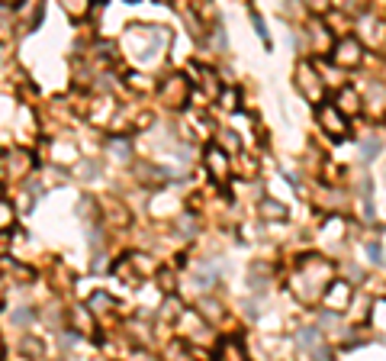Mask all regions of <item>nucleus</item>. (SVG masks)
Listing matches in <instances>:
<instances>
[{
  "label": "nucleus",
  "instance_id": "nucleus-1",
  "mask_svg": "<svg viewBox=\"0 0 386 361\" xmlns=\"http://www.w3.org/2000/svg\"><path fill=\"white\" fill-rule=\"evenodd\" d=\"M328 275H332V265H328V261H322V258H303V261H300V271L293 277V290H296L300 300H306V303L322 300L325 287L332 284Z\"/></svg>",
  "mask_w": 386,
  "mask_h": 361
},
{
  "label": "nucleus",
  "instance_id": "nucleus-2",
  "mask_svg": "<svg viewBox=\"0 0 386 361\" xmlns=\"http://www.w3.org/2000/svg\"><path fill=\"white\" fill-rule=\"evenodd\" d=\"M293 84H296V91H300L309 104H319V100H322V94H325L322 75H315V68L309 62L296 65V78H293Z\"/></svg>",
  "mask_w": 386,
  "mask_h": 361
},
{
  "label": "nucleus",
  "instance_id": "nucleus-3",
  "mask_svg": "<svg viewBox=\"0 0 386 361\" xmlns=\"http://www.w3.org/2000/svg\"><path fill=\"white\" fill-rule=\"evenodd\" d=\"M161 97L167 106H184L190 100V81L184 75H167V81L161 84Z\"/></svg>",
  "mask_w": 386,
  "mask_h": 361
},
{
  "label": "nucleus",
  "instance_id": "nucleus-4",
  "mask_svg": "<svg viewBox=\"0 0 386 361\" xmlns=\"http://www.w3.org/2000/svg\"><path fill=\"white\" fill-rule=\"evenodd\" d=\"M332 58H335V65H341V68H357V65L364 62V49H361V43H354V39H341V43L332 49Z\"/></svg>",
  "mask_w": 386,
  "mask_h": 361
},
{
  "label": "nucleus",
  "instance_id": "nucleus-5",
  "mask_svg": "<svg viewBox=\"0 0 386 361\" xmlns=\"http://www.w3.org/2000/svg\"><path fill=\"white\" fill-rule=\"evenodd\" d=\"M319 123H322V129H325V132H328L332 139H345V136H348L345 113H341L338 106H322V110H319Z\"/></svg>",
  "mask_w": 386,
  "mask_h": 361
},
{
  "label": "nucleus",
  "instance_id": "nucleus-6",
  "mask_svg": "<svg viewBox=\"0 0 386 361\" xmlns=\"http://www.w3.org/2000/svg\"><path fill=\"white\" fill-rule=\"evenodd\" d=\"M348 300H351V287H348V281H332V284L325 287V294H322V303L328 310H345L348 307Z\"/></svg>",
  "mask_w": 386,
  "mask_h": 361
},
{
  "label": "nucleus",
  "instance_id": "nucleus-7",
  "mask_svg": "<svg viewBox=\"0 0 386 361\" xmlns=\"http://www.w3.org/2000/svg\"><path fill=\"white\" fill-rule=\"evenodd\" d=\"M7 168H10L13 178H26L32 171V155L26 149H13L10 155H7Z\"/></svg>",
  "mask_w": 386,
  "mask_h": 361
},
{
  "label": "nucleus",
  "instance_id": "nucleus-8",
  "mask_svg": "<svg viewBox=\"0 0 386 361\" xmlns=\"http://www.w3.org/2000/svg\"><path fill=\"white\" fill-rule=\"evenodd\" d=\"M206 168L216 180H226L229 178V155H226L222 149H209L206 152Z\"/></svg>",
  "mask_w": 386,
  "mask_h": 361
},
{
  "label": "nucleus",
  "instance_id": "nucleus-9",
  "mask_svg": "<svg viewBox=\"0 0 386 361\" xmlns=\"http://www.w3.org/2000/svg\"><path fill=\"white\" fill-rule=\"evenodd\" d=\"M138 171V180L145 184V187H158V184H165L171 174H167L165 168H158V165H152V161H142V165H136Z\"/></svg>",
  "mask_w": 386,
  "mask_h": 361
},
{
  "label": "nucleus",
  "instance_id": "nucleus-10",
  "mask_svg": "<svg viewBox=\"0 0 386 361\" xmlns=\"http://www.w3.org/2000/svg\"><path fill=\"white\" fill-rule=\"evenodd\" d=\"M71 323L77 336H94V313H91V307H74L71 310Z\"/></svg>",
  "mask_w": 386,
  "mask_h": 361
},
{
  "label": "nucleus",
  "instance_id": "nucleus-11",
  "mask_svg": "<svg viewBox=\"0 0 386 361\" xmlns=\"http://www.w3.org/2000/svg\"><path fill=\"white\" fill-rule=\"evenodd\" d=\"M193 84L197 87H203V91H206V94H219V81H216V78H213V71H209V68H203V65H193Z\"/></svg>",
  "mask_w": 386,
  "mask_h": 361
},
{
  "label": "nucleus",
  "instance_id": "nucleus-12",
  "mask_svg": "<svg viewBox=\"0 0 386 361\" xmlns=\"http://www.w3.org/2000/svg\"><path fill=\"white\" fill-rule=\"evenodd\" d=\"M104 210H106V216H110V223H116L119 229H123V226H129V220H132V216H129V210L123 207V200H113V197L104 203Z\"/></svg>",
  "mask_w": 386,
  "mask_h": 361
},
{
  "label": "nucleus",
  "instance_id": "nucleus-13",
  "mask_svg": "<svg viewBox=\"0 0 386 361\" xmlns=\"http://www.w3.org/2000/svg\"><path fill=\"white\" fill-rule=\"evenodd\" d=\"M335 106H338L341 113H348V117H354L357 110H361V97H357L351 87H341V91H338V104Z\"/></svg>",
  "mask_w": 386,
  "mask_h": 361
},
{
  "label": "nucleus",
  "instance_id": "nucleus-14",
  "mask_svg": "<svg viewBox=\"0 0 386 361\" xmlns=\"http://www.w3.org/2000/svg\"><path fill=\"white\" fill-rule=\"evenodd\" d=\"M296 342H300V349H303V351H309V355H315V358H319V355H325V345H322V339H319V336H315L313 329L300 332V336H296Z\"/></svg>",
  "mask_w": 386,
  "mask_h": 361
},
{
  "label": "nucleus",
  "instance_id": "nucleus-15",
  "mask_svg": "<svg viewBox=\"0 0 386 361\" xmlns=\"http://www.w3.org/2000/svg\"><path fill=\"white\" fill-rule=\"evenodd\" d=\"M87 307H91V313H97V316H106L116 303H113V297H110V294H104V290H100V294H94V297L87 300Z\"/></svg>",
  "mask_w": 386,
  "mask_h": 361
},
{
  "label": "nucleus",
  "instance_id": "nucleus-16",
  "mask_svg": "<svg viewBox=\"0 0 386 361\" xmlns=\"http://www.w3.org/2000/svg\"><path fill=\"white\" fill-rule=\"evenodd\" d=\"M58 3H62V10L68 16H74V20L87 16V10H91V0H58Z\"/></svg>",
  "mask_w": 386,
  "mask_h": 361
},
{
  "label": "nucleus",
  "instance_id": "nucleus-17",
  "mask_svg": "<svg viewBox=\"0 0 386 361\" xmlns=\"http://www.w3.org/2000/svg\"><path fill=\"white\" fill-rule=\"evenodd\" d=\"M55 161H64V165H74L77 161V149H74L71 142H55Z\"/></svg>",
  "mask_w": 386,
  "mask_h": 361
},
{
  "label": "nucleus",
  "instance_id": "nucleus-18",
  "mask_svg": "<svg viewBox=\"0 0 386 361\" xmlns=\"http://www.w3.org/2000/svg\"><path fill=\"white\" fill-rule=\"evenodd\" d=\"M261 216L264 220H287V207H280L277 200H264L261 203Z\"/></svg>",
  "mask_w": 386,
  "mask_h": 361
},
{
  "label": "nucleus",
  "instance_id": "nucleus-19",
  "mask_svg": "<svg viewBox=\"0 0 386 361\" xmlns=\"http://www.w3.org/2000/svg\"><path fill=\"white\" fill-rule=\"evenodd\" d=\"M200 316L206 319V323H216V316H222V307L216 303V300H200Z\"/></svg>",
  "mask_w": 386,
  "mask_h": 361
},
{
  "label": "nucleus",
  "instance_id": "nucleus-20",
  "mask_svg": "<svg viewBox=\"0 0 386 361\" xmlns=\"http://www.w3.org/2000/svg\"><path fill=\"white\" fill-rule=\"evenodd\" d=\"M13 13L10 7H0V43H7L10 39V32H13Z\"/></svg>",
  "mask_w": 386,
  "mask_h": 361
},
{
  "label": "nucleus",
  "instance_id": "nucleus-21",
  "mask_svg": "<svg viewBox=\"0 0 386 361\" xmlns=\"http://www.w3.org/2000/svg\"><path fill=\"white\" fill-rule=\"evenodd\" d=\"M106 149H110V155H113L116 161H129V142H125V139H113Z\"/></svg>",
  "mask_w": 386,
  "mask_h": 361
},
{
  "label": "nucleus",
  "instance_id": "nucleus-22",
  "mask_svg": "<svg viewBox=\"0 0 386 361\" xmlns=\"http://www.w3.org/2000/svg\"><path fill=\"white\" fill-rule=\"evenodd\" d=\"M13 229V207L7 200H0V233H10Z\"/></svg>",
  "mask_w": 386,
  "mask_h": 361
},
{
  "label": "nucleus",
  "instance_id": "nucleus-23",
  "mask_svg": "<svg viewBox=\"0 0 386 361\" xmlns=\"http://www.w3.org/2000/svg\"><path fill=\"white\" fill-rule=\"evenodd\" d=\"M161 307H165V310H161V316H165V319H180V313H184V310H180V300H178V297H167Z\"/></svg>",
  "mask_w": 386,
  "mask_h": 361
},
{
  "label": "nucleus",
  "instance_id": "nucleus-24",
  "mask_svg": "<svg viewBox=\"0 0 386 361\" xmlns=\"http://www.w3.org/2000/svg\"><path fill=\"white\" fill-rule=\"evenodd\" d=\"M219 351L226 355V358H245V351H241V345L235 339H229V342H222L219 345Z\"/></svg>",
  "mask_w": 386,
  "mask_h": 361
},
{
  "label": "nucleus",
  "instance_id": "nucleus-25",
  "mask_svg": "<svg viewBox=\"0 0 386 361\" xmlns=\"http://www.w3.org/2000/svg\"><path fill=\"white\" fill-rule=\"evenodd\" d=\"M309 32H313V45H315V52H322L319 45L328 43V30H319V23H313V26H309Z\"/></svg>",
  "mask_w": 386,
  "mask_h": 361
},
{
  "label": "nucleus",
  "instance_id": "nucleus-26",
  "mask_svg": "<svg viewBox=\"0 0 386 361\" xmlns=\"http://www.w3.org/2000/svg\"><path fill=\"white\" fill-rule=\"evenodd\" d=\"M23 351H26V355H36V358H42V351H45V345H42L39 339H23Z\"/></svg>",
  "mask_w": 386,
  "mask_h": 361
},
{
  "label": "nucleus",
  "instance_id": "nucleus-27",
  "mask_svg": "<svg viewBox=\"0 0 386 361\" xmlns=\"http://www.w3.org/2000/svg\"><path fill=\"white\" fill-rule=\"evenodd\" d=\"M222 110H239V91H226L222 94Z\"/></svg>",
  "mask_w": 386,
  "mask_h": 361
},
{
  "label": "nucleus",
  "instance_id": "nucleus-28",
  "mask_svg": "<svg viewBox=\"0 0 386 361\" xmlns=\"http://www.w3.org/2000/svg\"><path fill=\"white\" fill-rule=\"evenodd\" d=\"M77 213H81L84 220H87V213L94 216V213H97V207H94V197H81V207H77Z\"/></svg>",
  "mask_w": 386,
  "mask_h": 361
},
{
  "label": "nucleus",
  "instance_id": "nucleus-29",
  "mask_svg": "<svg viewBox=\"0 0 386 361\" xmlns=\"http://www.w3.org/2000/svg\"><path fill=\"white\" fill-rule=\"evenodd\" d=\"M303 3H306V7H309L313 13H325L328 7H332V0H303Z\"/></svg>",
  "mask_w": 386,
  "mask_h": 361
},
{
  "label": "nucleus",
  "instance_id": "nucleus-30",
  "mask_svg": "<svg viewBox=\"0 0 386 361\" xmlns=\"http://www.w3.org/2000/svg\"><path fill=\"white\" fill-rule=\"evenodd\" d=\"M158 287H161V290H174V277L161 271V275H158Z\"/></svg>",
  "mask_w": 386,
  "mask_h": 361
},
{
  "label": "nucleus",
  "instance_id": "nucleus-31",
  "mask_svg": "<svg viewBox=\"0 0 386 361\" xmlns=\"http://www.w3.org/2000/svg\"><path fill=\"white\" fill-rule=\"evenodd\" d=\"M32 319V310H16L13 313V323H29Z\"/></svg>",
  "mask_w": 386,
  "mask_h": 361
},
{
  "label": "nucleus",
  "instance_id": "nucleus-32",
  "mask_svg": "<svg viewBox=\"0 0 386 361\" xmlns=\"http://www.w3.org/2000/svg\"><path fill=\"white\" fill-rule=\"evenodd\" d=\"M376 149H380V145H376V142H370V139H367V142H364V159H370V155H376Z\"/></svg>",
  "mask_w": 386,
  "mask_h": 361
},
{
  "label": "nucleus",
  "instance_id": "nucleus-33",
  "mask_svg": "<svg viewBox=\"0 0 386 361\" xmlns=\"http://www.w3.org/2000/svg\"><path fill=\"white\" fill-rule=\"evenodd\" d=\"M0 355H3V339H0Z\"/></svg>",
  "mask_w": 386,
  "mask_h": 361
},
{
  "label": "nucleus",
  "instance_id": "nucleus-34",
  "mask_svg": "<svg viewBox=\"0 0 386 361\" xmlns=\"http://www.w3.org/2000/svg\"><path fill=\"white\" fill-rule=\"evenodd\" d=\"M0 300H3V284H0Z\"/></svg>",
  "mask_w": 386,
  "mask_h": 361
},
{
  "label": "nucleus",
  "instance_id": "nucleus-35",
  "mask_svg": "<svg viewBox=\"0 0 386 361\" xmlns=\"http://www.w3.org/2000/svg\"><path fill=\"white\" fill-rule=\"evenodd\" d=\"M129 3H136V0H129Z\"/></svg>",
  "mask_w": 386,
  "mask_h": 361
}]
</instances>
